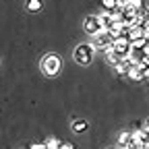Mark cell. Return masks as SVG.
I'll use <instances>...</instances> for the list:
<instances>
[{"label":"cell","mask_w":149,"mask_h":149,"mask_svg":"<svg viewBox=\"0 0 149 149\" xmlns=\"http://www.w3.org/2000/svg\"><path fill=\"white\" fill-rule=\"evenodd\" d=\"M42 68H44L46 74L54 77V74H58L60 68H62V58L58 54H48V56H44V60H42Z\"/></svg>","instance_id":"1"},{"label":"cell","mask_w":149,"mask_h":149,"mask_svg":"<svg viewBox=\"0 0 149 149\" xmlns=\"http://www.w3.org/2000/svg\"><path fill=\"white\" fill-rule=\"evenodd\" d=\"M93 54H95V48H93L91 44H81L74 48V60H77L79 64H89L91 58H93Z\"/></svg>","instance_id":"2"},{"label":"cell","mask_w":149,"mask_h":149,"mask_svg":"<svg viewBox=\"0 0 149 149\" xmlns=\"http://www.w3.org/2000/svg\"><path fill=\"white\" fill-rule=\"evenodd\" d=\"M112 42H114V40H112V35L106 31V29H102V31H97V33H93L91 35V46L93 48H100V50H106L108 46H112Z\"/></svg>","instance_id":"3"},{"label":"cell","mask_w":149,"mask_h":149,"mask_svg":"<svg viewBox=\"0 0 149 149\" xmlns=\"http://www.w3.org/2000/svg\"><path fill=\"white\" fill-rule=\"evenodd\" d=\"M83 29L89 35H93V33H97V31L104 29V23H102V19L97 15H89V17H85V21H83Z\"/></svg>","instance_id":"4"},{"label":"cell","mask_w":149,"mask_h":149,"mask_svg":"<svg viewBox=\"0 0 149 149\" xmlns=\"http://www.w3.org/2000/svg\"><path fill=\"white\" fill-rule=\"evenodd\" d=\"M112 48H114L122 58H124V56L128 54V50H130V40H128L126 35H120V37H116V40L112 42Z\"/></svg>","instance_id":"5"},{"label":"cell","mask_w":149,"mask_h":149,"mask_svg":"<svg viewBox=\"0 0 149 149\" xmlns=\"http://www.w3.org/2000/svg\"><path fill=\"white\" fill-rule=\"evenodd\" d=\"M130 141L135 145H141V143L149 141V133L145 128H135V130H130Z\"/></svg>","instance_id":"6"},{"label":"cell","mask_w":149,"mask_h":149,"mask_svg":"<svg viewBox=\"0 0 149 149\" xmlns=\"http://www.w3.org/2000/svg\"><path fill=\"white\" fill-rule=\"evenodd\" d=\"M106 60H108L110 64H116V62L122 60V56H120L114 48H112V46H108V48H106Z\"/></svg>","instance_id":"7"},{"label":"cell","mask_w":149,"mask_h":149,"mask_svg":"<svg viewBox=\"0 0 149 149\" xmlns=\"http://www.w3.org/2000/svg\"><path fill=\"white\" fill-rule=\"evenodd\" d=\"M126 74H128L133 81H139V79H143V68H141L139 64H130L128 70H126Z\"/></svg>","instance_id":"8"},{"label":"cell","mask_w":149,"mask_h":149,"mask_svg":"<svg viewBox=\"0 0 149 149\" xmlns=\"http://www.w3.org/2000/svg\"><path fill=\"white\" fill-rule=\"evenodd\" d=\"M42 6H44L42 0H27V2H25V8H27L29 13H37V10H42Z\"/></svg>","instance_id":"9"},{"label":"cell","mask_w":149,"mask_h":149,"mask_svg":"<svg viewBox=\"0 0 149 149\" xmlns=\"http://www.w3.org/2000/svg\"><path fill=\"white\" fill-rule=\"evenodd\" d=\"M126 37H128L130 42H133V40H141V37H143V27H141V25L133 27V29H130V31L126 33Z\"/></svg>","instance_id":"10"},{"label":"cell","mask_w":149,"mask_h":149,"mask_svg":"<svg viewBox=\"0 0 149 149\" xmlns=\"http://www.w3.org/2000/svg\"><path fill=\"white\" fill-rule=\"evenodd\" d=\"M72 130L74 133H83V130H87V120H72Z\"/></svg>","instance_id":"11"},{"label":"cell","mask_w":149,"mask_h":149,"mask_svg":"<svg viewBox=\"0 0 149 149\" xmlns=\"http://www.w3.org/2000/svg\"><path fill=\"white\" fill-rule=\"evenodd\" d=\"M128 66H130V64H128V62H126L124 58H122L120 62H116V64H114V68H116V72H118V74H126Z\"/></svg>","instance_id":"12"},{"label":"cell","mask_w":149,"mask_h":149,"mask_svg":"<svg viewBox=\"0 0 149 149\" xmlns=\"http://www.w3.org/2000/svg\"><path fill=\"white\" fill-rule=\"evenodd\" d=\"M58 147H60V141L56 137H48L46 139V149H58Z\"/></svg>","instance_id":"13"},{"label":"cell","mask_w":149,"mask_h":149,"mask_svg":"<svg viewBox=\"0 0 149 149\" xmlns=\"http://www.w3.org/2000/svg\"><path fill=\"white\" fill-rule=\"evenodd\" d=\"M145 44H147V40H145V37H141V40H133V42H130V48H135V50H143V48H145Z\"/></svg>","instance_id":"14"},{"label":"cell","mask_w":149,"mask_h":149,"mask_svg":"<svg viewBox=\"0 0 149 149\" xmlns=\"http://www.w3.org/2000/svg\"><path fill=\"white\" fill-rule=\"evenodd\" d=\"M118 143H120V145L130 143V130H124V133H120V135H118Z\"/></svg>","instance_id":"15"},{"label":"cell","mask_w":149,"mask_h":149,"mask_svg":"<svg viewBox=\"0 0 149 149\" xmlns=\"http://www.w3.org/2000/svg\"><path fill=\"white\" fill-rule=\"evenodd\" d=\"M102 6H104L106 10H112V8L118 6V0H102Z\"/></svg>","instance_id":"16"},{"label":"cell","mask_w":149,"mask_h":149,"mask_svg":"<svg viewBox=\"0 0 149 149\" xmlns=\"http://www.w3.org/2000/svg\"><path fill=\"white\" fill-rule=\"evenodd\" d=\"M139 66H141V68H147V66H149V56H143L141 62H139Z\"/></svg>","instance_id":"17"},{"label":"cell","mask_w":149,"mask_h":149,"mask_svg":"<svg viewBox=\"0 0 149 149\" xmlns=\"http://www.w3.org/2000/svg\"><path fill=\"white\" fill-rule=\"evenodd\" d=\"M29 149H46V143H33Z\"/></svg>","instance_id":"18"},{"label":"cell","mask_w":149,"mask_h":149,"mask_svg":"<svg viewBox=\"0 0 149 149\" xmlns=\"http://www.w3.org/2000/svg\"><path fill=\"white\" fill-rule=\"evenodd\" d=\"M58 149H72V145H70V143H60Z\"/></svg>","instance_id":"19"},{"label":"cell","mask_w":149,"mask_h":149,"mask_svg":"<svg viewBox=\"0 0 149 149\" xmlns=\"http://www.w3.org/2000/svg\"><path fill=\"white\" fill-rule=\"evenodd\" d=\"M137 149H149V141H145V143H141V145H137Z\"/></svg>","instance_id":"20"},{"label":"cell","mask_w":149,"mask_h":149,"mask_svg":"<svg viewBox=\"0 0 149 149\" xmlns=\"http://www.w3.org/2000/svg\"><path fill=\"white\" fill-rule=\"evenodd\" d=\"M143 79H147V81H149V66H147V68H143Z\"/></svg>","instance_id":"21"},{"label":"cell","mask_w":149,"mask_h":149,"mask_svg":"<svg viewBox=\"0 0 149 149\" xmlns=\"http://www.w3.org/2000/svg\"><path fill=\"white\" fill-rule=\"evenodd\" d=\"M143 56H149V42H147L145 48H143Z\"/></svg>","instance_id":"22"},{"label":"cell","mask_w":149,"mask_h":149,"mask_svg":"<svg viewBox=\"0 0 149 149\" xmlns=\"http://www.w3.org/2000/svg\"><path fill=\"white\" fill-rule=\"evenodd\" d=\"M143 128L147 130V133H149V120H145V124H143Z\"/></svg>","instance_id":"23"},{"label":"cell","mask_w":149,"mask_h":149,"mask_svg":"<svg viewBox=\"0 0 149 149\" xmlns=\"http://www.w3.org/2000/svg\"><path fill=\"white\" fill-rule=\"evenodd\" d=\"M147 15H149V2H147Z\"/></svg>","instance_id":"24"},{"label":"cell","mask_w":149,"mask_h":149,"mask_svg":"<svg viewBox=\"0 0 149 149\" xmlns=\"http://www.w3.org/2000/svg\"><path fill=\"white\" fill-rule=\"evenodd\" d=\"M114 149H120V147H114Z\"/></svg>","instance_id":"25"}]
</instances>
